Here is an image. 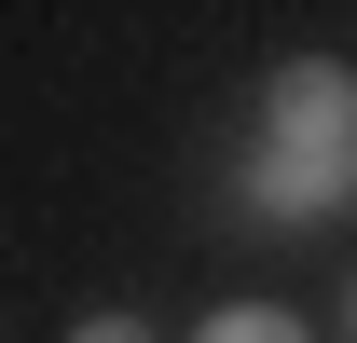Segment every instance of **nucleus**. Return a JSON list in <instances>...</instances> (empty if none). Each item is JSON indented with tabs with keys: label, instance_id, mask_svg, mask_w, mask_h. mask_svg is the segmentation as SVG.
I'll list each match as a JSON object with an SVG mask.
<instances>
[{
	"label": "nucleus",
	"instance_id": "obj_5",
	"mask_svg": "<svg viewBox=\"0 0 357 343\" xmlns=\"http://www.w3.org/2000/svg\"><path fill=\"white\" fill-rule=\"evenodd\" d=\"M344 343H357V289H344Z\"/></svg>",
	"mask_w": 357,
	"mask_h": 343
},
{
	"label": "nucleus",
	"instance_id": "obj_2",
	"mask_svg": "<svg viewBox=\"0 0 357 343\" xmlns=\"http://www.w3.org/2000/svg\"><path fill=\"white\" fill-rule=\"evenodd\" d=\"M357 192V165H316V151H248V220H275V234H289V220H330Z\"/></svg>",
	"mask_w": 357,
	"mask_h": 343
},
{
	"label": "nucleus",
	"instance_id": "obj_3",
	"mask_svg": "<svg viewBox=\"0 0 357 343\" xmlns=\"http://www.w3.org/2000/svg\"><path fill=\"white\" fill-rule=\"evenodd\" d=\"M192 343H316V330H303V316H275V302H220Z\"/></svg>",
	"mask_w": 357,
	"mask_h": 343
},
{
	"label": "nucleus",
	"instance_id": "obj_4",
	"mask_svg": "<svg viewBox=\"0 0 357 343\" xmlns=\"http://www.w3.org/2000/svg\"><path fill=\"white\" fill-rule=\"evenodd\" d=\"M69 343H151V316H83Z\"/></svg>",
	"mask_w": 357,
	"mask_h": 343
},
{
	"label": "nucleus",
	"instance_id": "obj_1",
	"mask_svg": "<svg viewBox=\"0 0 357 343\" xmlns=\"http://www.w3.org/2000/svg\"><path fill=\"white\" fill-rule=\"evenodd\" d=\"M261 151L357 165V69H330V55H289V69L261 83Z\"/></svg>",
	"mask_w": 357,
	"mask_h": 343
}]
</instances>
